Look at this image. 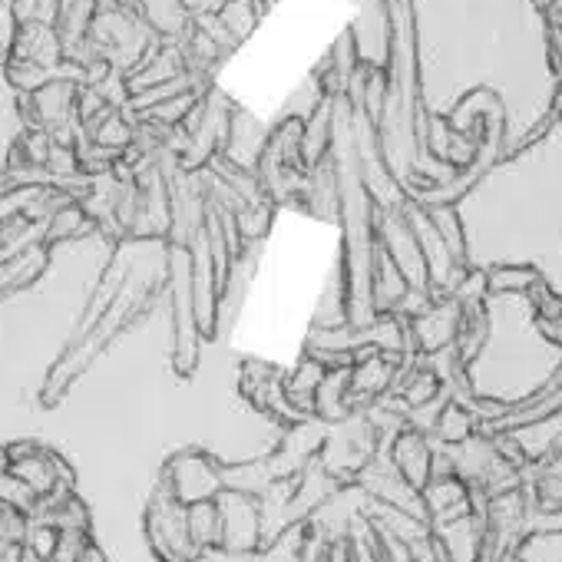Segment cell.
I'll use <instances>...</instances> for the list:
<instances>
[{
  "label": "cell",
  "instance_id": "11",
  "mask_svg": "<svg viewBox=\"0 0 562 562\" xmlns=\"http://www.w3.org/2000/svg\"><path fill=\"white\" fill-rule=\"evenodd\" d=\"M513 562H562V526H529L509 552Z\"/></svg>",
  "mask_w": 562,
  "mask_h": 562
},
{
  "label": "cell",
  "instance_id": "5",
  "mask_svg": "<svg viewBox=\"0 0 562 562\" xmlns=\"http://www.w3.org/2000/svg\"><path fill=\"white\" fill-rule=\"evenodd\" d=\"M437 549H440V562H483L486 552V526L480 509H470L457 519L437 522L430 526Z\"/></svg>",
  "mask_w": 562,
  "mask_h": 562
},
{
  "label": "cell",
  "instance_id": "10",
  "mask_svg": "<svg viewBox=\"0 0 562 562\" xmlns=\"http://www.w3.org/2000/svg\"><path fill=\"white\" fill-rule=\"evenodd\" d=\"M480 430V417L473 414V407L467 404V397H447L437 420H434V430H430V440L437 447H453L467 437H473Z\"/></svg>",
  "mask_w": 562,
  "mask_h": 562
},
{
  "label": "cell",
  "instance_id": "9",
  "mask_svg": "<svg viewBox=\"0 0 562 562\" xmlns=\"http://www.w3.org/2000/svg\"><path fill=\"white\" fill-rule=\"evenodd\" d=\"M420 503H424V516L430 526L457 519L470 509H476L473 503V490L457 476V473H437L424 483L420 490Z\"/></svg>",
  "mask_w": 562,
  "mask_h": 562
},
{
  "label": "cell",
  "instance_id": "17",
  "mask_svg": "<svg viewBox=\"0 0 562 562\" xmlns=\"http://www.w3.org/2000/svg\"><path fill=\"white\" fill-rule=\"evenodd\" d=\"M503 562H513V559H509V555H506V559H503Z\"/></svg>",
  "mask_w": 562,
  "mask_h": 562
},
{
  "label": "cell",
  "instance_id": "7",
  "mask_svg": "<svg viewBox=\"0 0 562 562\" xmlns=\"http://www.w3.org/2000/svg\"><path fill=\"white\" fill-rule=\"evenodd\" d=\"M506 437L516 447V453H519V460H522L526 470L529 467L532 470L536 467H546L552 457L562 453V407L552 411V414H546V417H539V420H529L522 427L506 430Z\"/></svg>",
  "mask_w": 562,
  "mask_h": 562
},
{
  "label": "cell",
  "instance_id": "3",
  "mask_svg": "<svg viewBox=\"0 0 562 562\" xmlns=\"http://www.w3.org/2000/svg\"><path fill=\"white\" fill-rule=\"evenodd\" d=\"M215 506H218V546L228 552L255 555L265 546L258 496L225 486L215 496Z\"/></svg>",
  "mask_w": 562,
  "mask_h": 562
},
{
  "label": "cell",
  "instance_id": "15",
  "mask_svg": "<svg viewBox=\"0 0 562 562\" xmlns=\"http://www.w3.org/2000/svg\"><path fill=\"white\" fill-rule=\"evenodd\" d=\"M11 450H4V447H0V476H4V473H11Z\"/></svg>",
  "mask_w": 562,
  "mask_h": 562
},
{
  "label": "cell",
  "instance_id": "13",
  "mask_svg": "<svg viewBox=\"0 0 562 562\" xmlns=\"http://www.w3.org/2000/svg\"><path fill=\"white\" fill-rule=\"evenodd\" d=\"M186 522H189V539L195 549H212L218 546V506L215 499H199L186 506Z\"/></svg>",
  "mask_w": 562,
  "mask_h": 562
},
{
  "label": "cell",
  "instance_id": "6",
  "mask_svg": "<svg viewBox=\"0 0 562 562\" xmlns=\"http://www.w3.org/2000/svg\"><path fill=\"white\" fill-rule=\"evenodd\" d=\"M384 450H387V460L394 463V470L414 490H424V483L434 473V453H437L434 440L424 430H414V427L404 424L391 440H384Z\"/></svg>",
  "mask_w": 562,
  "mask_h": 562
},
{
  "label": "cell",
  "instance_id": "2",
  "mask_svg": "<svg viewBox=\"0 0 562 562\" xmlns=\"http://www.w3.org/2000/svg\"><path fill=\"white\" fill-rule=\"evenodd\" d=\"M146 539L162 562H192L199 555L195 542L189 539L186 503H179L166 483L153 493L146 506Z\"/></svg>",
  "mask_w": 562,
  "mask_h": 562
},
{
  "label": "cell",
  "instance_id": "4",
  "mask_svg": "<svg viewBox=\"0 0 562 562\" xmlns=\"http://www.w3.org/2000/svg\"><path fill=\"white\" fill-rule=\"evenodd\" d=\"M162 483L169 486V493L179 503H199V499H215L225 490V476L222 467L199 450H182L176 453L166 470H162Z\"/></svg>",
  "mask_w": 562,
  "mask_h": 562
},
{
  "label": "cell",
  "instance_id": "12",
  "mask_svg": "<svg viewBox=\"0 0 562 562\" xmlns=\"http://www.w3.org/2000/svg\"><path fill=\"white\" fill-rule=\"evenodd\" d=\"M486 274V295H536L542 274L532 265H493Z\"/></svg>",
  "mask_w": 562,
  "mask_h": 562
},
{
  "label": "cell",
  "instance_id": "1",
  "mask_svg": "<svg viewBox=\"0 0 562 562\" xmlns=\"http://www.w3.org/2000/svg\"><path fill=\"white\" fill-rule=\"evenodd\" d=\"M486 335L463 364L467 394L519 404L562 381V345L542 328L532 295H490Z\"/></svg>",
  "mask_w": 562,
  "mask_h": 562
},
{
  "label": "cell",
  "instance_id": "16",
  "mask_svg": "<svg viewBox=\"0 0 562 562\" xmlns=\"http://www.w3.org/2000/svg\"><path fill=\"white\" fill-rule=\"evenodd\" d=\"M546 467H549V470H555V473H562V453H559V457H552Z\"/></svg>",
  "mask_w": 562,
  "mask_h": 562
},
{
  "label": "cell",
  "instance_id": "14",
  "mask_svg": "<svg viewBox=\"0 0 562 562\" xmlns=\"http://www.w3.org/2000/svg\"><path fill=\"white\" fill-rule=\"evenodd\" d=\"M192 562H255V555H241V552H228L222 546H212V549H199V555Z\"/></svg>",
  "mask_w": 562,
  "mask_h": 562
},
{
  "label": "cell",
  "instance_id": "8",
  "mask_svg": "<svg viewBox=\"0 0 562 562\" xmlns=\"http://www.w3.org/2000/svg\"><path fill=\"white\" fill-rule=\"evenodd\" d=\"M460 328H463V308L460 302H443V305H434V308H424L414 325H411V341L434 355V351H447L457 345L460 338Z\"/></svg>",
  "mask_w": 562,
  "mask_h": 562
}]
</instances>
